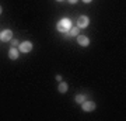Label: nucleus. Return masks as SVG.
<instances>
[{"instance_id":"nucleus-1","label":"nucleus","mask_w":126,"mask_h":121,"mask_svg":"<svg viewBox=\"0 0 126 121\" xmlns=\"http://www.w3.org/2000/svg\"><path fill=\"white\" fill-rule=\"evenodd\" d=\"M59 32H67L70 28H72V20L70 18H62L60 21L58 23V25H56Z\"/></svg>"},{"instance_id":"nucleus-9","label":"nucleus","mask_w":126,"mask_h":121,"mask_svg":"<svg viewBox=\"0 0 126 121\" xmlns=\"http://www.w3.org/2000/svg\"><path fill=\"white\" fill-rule=\"evenodd\" d=\"M67 89H69L67 83H64V82H60V83H59V87H58V90L60 92V93H66V92H67Z\"/></svg>"},{"instance_id":"nucleus-14","label":"nucleus","mask_w":126,"mask_h":121,"mask_svg":"<svg viewBox=\"0 0 126 121\" xmlns=\"http://www.w3.org/2000/svg\"><path fill=\"white\" fill-rule=\"evenodd\" d=\"M83 1H84V3H91L93 0H83Z\"/></svg>"},{"instance_id":"nucleus-4","label":"nucleus","mask_w":126,"mask_h":121,"mask_svg":"<svg viewBox=\"0 0 126 121\" xmlns=\"http://www.w3.org/2000/svg\"><path fill=\"white\" fill-rule=\"evenodd\" d=\"M88 24H90V18L87 16H80L77 18V27L79 28H87Z\"/></svg>"},{"instance_id":"nucleus-12","label":"nucleus","mask_w":126,"mask_h":121,"mask_svg":"<svg viewBox=\"0 0 126 121\" xmlns=\"http://www.w3.org/2000/svg\"><path fill=\"white\" fill-rule=\"evenodd\" d=\"M69 3H70V4H76L77 1H79V0H67Z\"/></svg>"},{"instance_id":"nucleus-8","label":"nucleus","mask_w":126,"mask_h":121,"mask_svg":"<svg viewBox=\"0 0 126 121\" xmlns=\"http://www.w3.org/2000/svg\"><path fill=\"white\" fill-rule=\"evenodd\" d=\"M79 30H80V28L77 27V25H76V27H73V25H72V28L67 31V34H69L70 37H77L79 34H80V32H79Z\"/></svg>"},{"instance_id":"nucleus-16","label":"nucleus","mask_w":126,"mask_h":121,"mask_svg":"<svg viewBox=\"0 0 126 121\" xmlns=\"http://www.w3.org/2000/svg\"><path fill=\"white\" fill-rule=\"evenodd\" d=\"M56 1H62V0H56Z\"/></svg>"},{"instance_id":"nucleus-13","label":"nucleus","mask_w":126,"mask_h":121,"mask_svg":"<svg viewBox=\"0 0 126 121\" xmlns=\"http://www.w3.org/2000/svg\"><path fill=\"white\" fill-rule=\"evenodd\" d=\"M56 80L62 82V76H60V75H56Z\"/></svg>"},{"instance_id":"nucleus-3","label":"nucleus","mask_w":126,"mask_h":121,"mask_svg":"<svg viewBox=\"0 0 126 121\" xmlns=\"http://www.w3.org/2000/svg\"><path fill=\"white\" fill-rule=\"evenodd\" d=\"M32 47H34V45H32L30 41H24L21 44H18V51L23 52V54H27V52H31L32 51Z\"/></svg>"},{"instance_id":"nucleus-15","label":"nucleus","mask_w":126,"mask_h":121,"mask_svg":"<svg viewBox=\"0 0 126 121\" xmlns=\"http://www.w3.org/2000/svg\"><path fill=\"white\" fill-rule=\"evenodd\" d=\"M1 11H3V9H1V6H0V14H1Z\"/></svg>"},{"instance_id":"nucleus-2","label":"nucleus","mask_w":126,"mask_h":121,"mask_svg":"<svg viewBox=\"0 0 126 121\" xmlns=\"http://www.w3.org/2000/svg\"><path fill=\"white\" fill-rule=\"evenodd\" d=\"M81 108H83V111L86 113H91L95 110V101H91V100H84L83 103H81Z\"/></svg>"},{"instance_id":"nucleus-7","label":"nucleus","mask_w":126,"mask_h":121,"mask_svg":"<svg viewBox=\"0 0 126 121\" xmlns=\"http://www.w3.org/2000/svg\"><path fill=\"white\" fill-rule=\"evenodd\" d=\"M18 55H20V51L16 48V47H11L9 51V58L11 59V61H16V59L18 58Z\"/></svg>"},{"instance_id":"nucleus-10","label":"nucleus","mask_w":126,"mask_h":121,"mask_svg":"<svg viewBox=\"0 0 126 121\" xmlns=\"http://www.w3.org/2000/svg\"><path fill=\"white\" fill-rule=\"evenodd\" d=\"M74 100H76L77 104H81L84 100H87V99H86V96H84V94H77L76 97H74Z\"/></svg>"},{"instance_id":"nucleus-11","label":"nucleus","mask_w":126,"mask_h":121,"mask_svg":"<svg viewBox=\"0 0 126 121\" xmlns=\"http://www.w3.org/2000/svg\"><path fill=\"white\" fill-rule=\"evenodd\" d=\"M11 44H13V47H17V45L20 44V42H18L17 40H13V41H11Z\"/></svg>"},{"instance_id":"nucleus-6","label":"nucleus","mask_w":126,"mask_h":121,"mask_svg":"<svg viewBox=\"0 0 126 121\" xmlns=\"http://www.w3.org/2000/svg\"><path fill=\"white\" fill-rule=\"evenodd\" d=\"M77 44L81 47H88L90 45V38L86 35H77Z\"/></svg>"},{"instance_id":"nucleus-5","label":"nucleus","mask_w":126,"mask_h":121,"mask_svg":"<svg viewBox=\"0 0 126 121\" xmlns=\"http://www.w3.org/2000/svg\"><path fill=\"white\" fill-rule=\"evenodd\" d=\"M11 38H13V32H11V30H3V31L0 32V41L7 42V41H11Z\"/></svg>"}]
</instances>
